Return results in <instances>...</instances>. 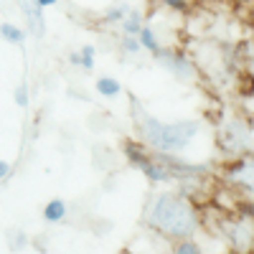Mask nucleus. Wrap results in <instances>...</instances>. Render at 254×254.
Returning a JSON list of instances; mask_svg holds the SVG:
<instances>
[{
    "label": "nucleus",
    "mask_w": 254,
    "mask_h": 254,
    "mask_svg": "<svg viewBox=\"0 0 254 254\" xmlns=\"http://www.w3.org/2000/svg\"><path fill=\"white\" fill-rule=\"evenodd\" d=\"M44 219H46L49 224H59V221H64V219H66V203H64L61 198L49 201L46 208H44Z\"/></svg>",
    "instance_id": "8"
},
{
    "label": "nucleus",
    "mask_w": 254,
    "mask_h": 254,
    "mask_svg": "<svg viewBox=\"0 0 254 254\" xmlns=\"http://www.w3.org/2000/svg\"><path fill=\"white\" fill-rule=\"evenodd\" d=\"M127 13H130V5H127V3H120V5H115V8L107 10V18H110V20H122Z\"/></svg>",
    "instance_id": "13"
},
{
    "label": "nucleus",
    "mask_w": 254,
    "mask_h": 254,
    "mask_svg": "<svg viewBox=\"0 0 254 254\" xmlns=\"http://www.w3.org/2000/svg\"><path fill=\"white\" fill-rule=\"evenodd\" d=\"M94 89H97L102 97L112 99V97L122 94V84H120L117 79H112V76H99V79L94 81Z\"/></svg>",
    "instance_id": "7"
},
{
    "label": "nucleus",
    "mask_w": 254,
    "mask_h": 254,
    "mask_svg": "<svg viewBox=\"0 0 254 254\" xmlns=\"http://www.w3.org/2000/svg\"><path fill=\"white\" fill-rule=\"evenodd\" d=\"M132 110H135V120H137V130L142 135V140L158 153H173L178 155L181 150L190 145L201 130V122L196 120H181V122H171L163 125L160 120H155L150 112H147L140 102L132 99Z\"/></svg>",
    "instance_id": "1"
},
{
    "label": "nucleus",
    "mask_w": 254,
    "mask_h": 254,
    "mask_svg": "<svg viewBox=\"0 0 254 254\" xmlns=\"http://www.w3.org/2000/svg\"><path fill=\"white\" fill-rule=\"evenodd\" d=\"M163 3L168 8H173V10H186L188 8V0H163Z\"/></svg>",
    "instance_id": "19"
},
{
    "label": "nucleus",
    "mask_w": 254,
    "mask_h": 254,
    "mask_svg": "<svg viewBox=\"0 0 254 254\" xmlns=\"http://www.w3.org/2000/svg\"><path fill=\"white\" fill-rule=\"evenodd\" d=\"M231 242L237 244V249H249L254 244V224L252 221H239L231 231Z\"/></svg>",
    "instance_id": "6"
},
{
    "label": "nucleus",
    "mask_w": 254,
    "mask_h": 254,
    "mask_svg": "<svg viewBox=\"0 0 254 254\" xmlns=\"http://www.w3.org/2000/svg\"><path fill=\"white\" fill-rule=\"evenodd\" d=\"M137 41H140V46L147 49V51H158V49H160V46H158V36H155V31H153V28H147V26L140 28Z\"/></svg>",
    "instance_id": "12"
},
{
    "label": "nucleus",
    "mask_w": 254,
    "mask_h": 254,
    "mask_svg": "<svg viewBox=\"0 0 254 254\" xmlns=\"http://www.w3.org/2000/svg\"><path fill=\"white\" fill-rule=\"evenodd\" d=\"M10 173H13V165H10L8 160H0V181L10 178Z\"/></svg>",
    "instance_id": "18"
},
{
    "label": "nucleus",
    "mask_w": 254,
    "mask_h": 254,
    "mask_svg": "<svg viewBox=\"0 0 254 254\" xmlns=\"http://www.w3.org/2000/svg\"><path fill=\"white\" fill-rule=\"evenodd\" d=\"M158 59H160V64L165 69H171L178 79H183V81H188L190 76H193V61H188L186 56H181V54H173V51H153Z\"/></svg>",
    "instance_id": "5"
},
{
    "label": "nucleus",
    "mask_w": 254,
    "mask_h": 254,
    "mask_svg": "<svg viewBox=\"0 0 254 254\" xmlns=\"http://www.w3.org/2000/svg\"><path fill=\"white\" fill-rule=\"evenodd\" d=\"M71 64L81 66L84 71H92L94 69V46H84L79 54H71Z\"/></svg>",
    "instance_id": "10"
},
{
    "label": "nucleus",
    "mask_w": 254,
    "mask_h": 254,
    "mask_svg": "<svg viewBox=\"0 0 254 254\" xmlns=\"http://www.w3.org/2000/svg\"><path fill=\"white\" fill-rule=\"evenodd\" d=\"M226 181L231 186H239V188L249 190L254 196V158H242L237 163H231L226 171Z\"/></svg>",
    "instance_id": "4"
},
{
    "label": "nucleus",
    "mask_w": 254,
    "mask_h": 254,
    "mask_svg": "<svg viewBox=\"0 0 254 254\" xmlns=\"http://www.w3.org/2000/svg\"><path fill=\"white\" fill-rule=\"evenodd\" d=\"M221 142H224V147H229L231 153L249 150V147H252V130L247 127V122H242V120H229V122H224Z\"/></svg>",
    "instance_id": "3"
},
{
    "label": "nucleus",
    "mask_w": 254,
    "mask_h": 254,
    "mask_svg": "<svg viewBox=\"0 0 254 254\" xmlns=\"http://www.w3.org/2000/svg\"><path fill=\"white\" fill-rule=\"evenodd\" d=\"M176 252H178V254H196V252H201V247L193 244V242H183V244L176 247Z\"/></svg>",
    "instance_id": "16"
},
{
    "label": "nucleus",
    "mask_w": 254,
    "mask_h": 254,
    "mask_svg": "<svg viewBox=\"0 0 254 254\" xmlns=\"http://www.w3.org/2000/svg\"><path fill=\"white\" fill-rule=\"evenodd\" d=\"M8 242H15L13 247H23L26 244V234H20V231H8Z\"/></svg>",
    "instance_id": "17"
},
{
    "label": "nucleus",
    "mask_w": 254,
    "mask_h": 254,
    "mask_svg": "<svg viewBox=\"0 0 254 254\" xmlns=\"http://www.w3.org/2000/svg\"><path fill=\"white\" fill-rule=\"evenodd\" d=\"M140 28H142V15H140L137 10H130V13L122 18V31H125V36H137Z\"/></svg>",
    "instance_id": "11"
},
{
    "label": "nucleus",
    "mask_w": 254,
    "mask_h": 254,
    "mask_svg": "<svg viewBox=\"0 0 254 254\" xmlns=\"http://www.w3.org/2000/svg\"><path fill=\"white\" fill-rule=\"evenodd\" d=\"M122 46H125V51H130V54H137V51L142 49V46H140V41H137V36H125Z\"/></svg>",
    "instance_id": "14"
},
{
    "label": "nucleus",
    "mask_w": 254,
    "mask_h": 254,
    "mask_svg": "<svg viewBox=\"0 0 254 254\" xmlns=\"http://www.w3.org/2000/svg\"><path fill=\"white\" fill-rule=\"evenodd\" d=\"M0 38L8 41V44H23L26 41V31L23 28H18L15 23H0Z\"/></svg>",
    "instance_id": "9"
},
{
    "label": "nucleus",
    "mask_w": 254,
    "mask_h": 254,
    "mask_svg": "<svg viewBox=\"0 0 254 254\" xmlns=\"http://www.w3.org/2000/svg\"><path fill=\"white\" fill-rule=\"evenodd\" d=\"M41 8H49V5H56V0H36Z\"/></svg>",
    "instance_id": "20"
},
{
    "label": "nucleus",
    "mask_w": 254,
    "mask_h": 254,
    "mask_svg": "<svg viewBox=\"0 0 254 254\" xmlns=\"http://www.w3.org/2000/svg\"><path fill=\"white\" fill-rule=\"evenodd\" d=\"M153 229H158L160 234L171 237V239H188L196 234L198 219L196 211L190 206L188 198L178 193H160L155 196L150 206V216H147Z\"/></svg>",
    "instance_id": "2"
},
{
    "label": "nucleus",
    "mask_w": 254,
    "mask_h": 254,
    "mask_svg": "<svg viewBox=\"0 0 254 254\" xmlns=\"http://www.w3.org/2000/svg\"><path fill=\"white\" fill-rule=\"evenodd\" d=\"M15 104H18V107H26V104H28V89H26V84H20V87L15 89Z\"/></svg>",
    "instance_id": "15"
}]
</instances>
